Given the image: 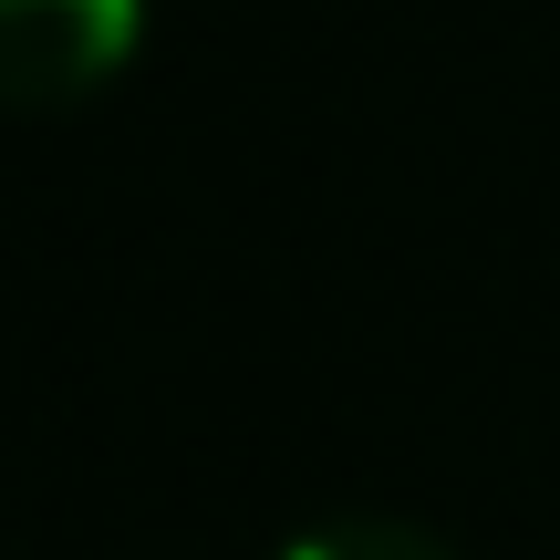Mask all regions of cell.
I'll return each mask as SVG.
<instances>
[{
	"mask_svg": "<svg viewBox=\"0 0 560 560\" xmlns=\"http://www.w3.org/2000/svg\"><path fill=\"white\" fill-rule=\"evenodd\" d=\"M280 560H457V550H446L436 529H416V520H322Z\"/></svg>",
	"mask_w": 560,
	"mask_h": 560,
	"instance_id": "7a4b0ae2",
	"label": "cell"
},
{
	"mask_svg": "<svg viewBox=\"0 0 560 560\" xmlns=\"http://www.w3.org/2000/svg\"><path fill=\"white\" fill-rule=\"evenodd\" d=\"M136 42V0H0V94H83Z\"/></svg>",
	"mask_w": 560,
	"mask_h": 560,
	"instance_id": "6da1fadb",
	"label": "cell"
}]
</instances>
